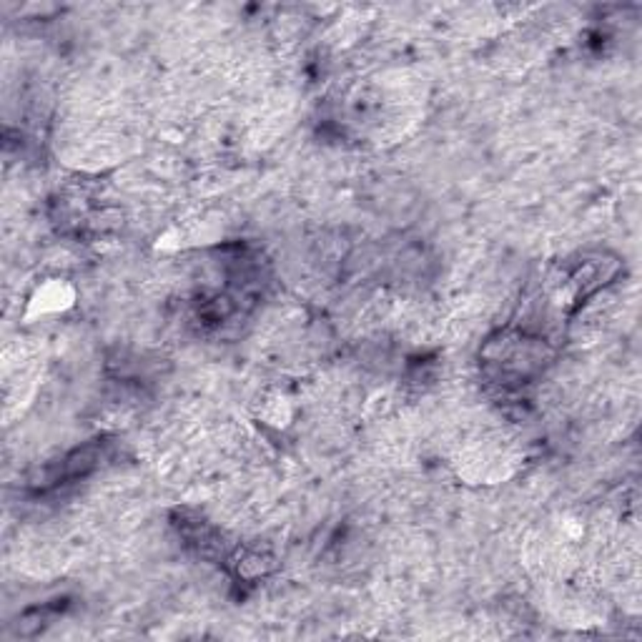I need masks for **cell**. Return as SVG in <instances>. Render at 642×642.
I'll return each mask as SVG.
<instances>
[{"mask_svg": "<svg viewBox=\"0 0 642 642\" xmlns=\"http://www.w3.org/2000/svg\"><path fill=\"white\" fill-rule=\"evenodd\" d=\"M66 304L68 302H63V289L58 291V284L45 286L38 297L33 299V306H38L40 311H58V309H63Z\"/></svg>", "mask_w": 642, "mask_h": 642, "instance_id": "obj_1", "label": "cell"}]
</instances>
